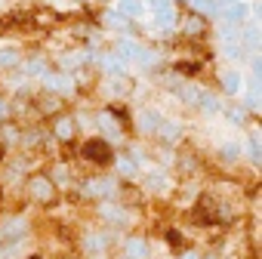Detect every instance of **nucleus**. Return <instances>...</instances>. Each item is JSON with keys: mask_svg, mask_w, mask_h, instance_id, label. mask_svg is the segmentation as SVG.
<instances>
[{"mask_svg": "<svg viewBox=\"0 0 262 259\" xmlns=\"http://www.w3.org/2000/svg\"><path fill=\"white\" fill-rule=\"evenodd\" d=\"M28 195H31L34 201H40V204H50V201L56 198V185H53V179H50V176L37 173V176H31V179H28Z\"/></svg>", "mask_w": 262, "mask_h": 259, "instance_id": "nucleus-1", "label": "nucleus"}, {"mask_svg": "<svg viewBox=\"0 0 262 259\" xmlns=\"http://www.w3.org/2000/svg\"><path fill=\"white\" fill-rule=\"evenodd\" d=\"M247 13H250V7L247 4H228L225 7V25H231V28H237V25H244L247 22Z\"/></svg>", "mask_w": 262, "mask_h": 259, "instance_id": "nucleus-5", "label": "nucleus"}, {"mask_svg": "<svg viewBox=\"0 0 262 259\" xmlns=\"http://www.w3.org/2000/svg\"><path fill=\"white\" fill-rule=\"evenodd\" d=\"M219 80H222V90H225L228 96H237V93L244 90V77H241L237 68H225V71L219 74Z\"/></svg>", "mask_w": 262, "mask_h": 259, "instance_id": "nucleus-4", "label": "nucleus"}, {"mask_svg": "<svg viewBox=\"0 0 262 259\" xmlns=\"http://www.w3.org/2000/svg\"><path fill=\"white\" fill-rule=\"evenodd\" d=\"M117 167H120V173H126V176H133V173H136V167L129 164L126 158H120V161H117Z\"/></svg>", "mask_w": 262, "mask_h": 259, "instance_id": "nucleus-24", "label": "nucleus"}, {"mask_svg": "<svg viewBox=\"0 0 262 259\" xmlns=\"http://www.w3.org/2000/svg\"><path fill=\"white\" fill-rule=\"evenodd\" d=\"M80 152H83V158L93 161V164H108V161L114 158V155H111V145H108L105 139H86Z\"/></svg>", "mask_w": 262, "mask_h": 259, "instance_id": "nucleus-2", "label": "nucleus"}, {"mask_svg": "<svg viewBox=\"0 0 262 259\" xmlns=\"http://www.w3.org/2000/svg\"><path fill=\"white\" fill-rule=\"evenodd\" d=\"M158 133L167 139V142H176L179 139V133H182V130L176 126V123H167V120H161V126H158Z\"/></svg>", "mask_w": 262, "mask_h": 259, "instance_id": "nucleus-14", "label": "nucleus"}, {"mask_svg": "<svg viewBox=\"0 0 262 259\" xmlns=\"http://www.w3.org/2000/svg\"><path fill=\"white\" fill-rule=\"evenodd\" d=\"M179 71H182V74H194V71H198V65H194V62H182V65H179Z\"/></svg>", "mask_w": 262, "mask_h": 259, "instance_id": "nucleus-27", "label": "nucleus"}, {"mask_svg": "<svg viewBox=\"0 0 262 259\" xmlns=\"http://www.w3.org/2000/svg\"><path fill=\"white\" fill-rule=\"evenodd\" d=\"M198 105L207 111V114H213V111H219V102L213 99V96H207V93H198Z\"/></svg>", "mask_w": 262, "mask_h": 259, "instance_id": "nucleus-18", "label": "nucleus"}, {"mask_svg": "<svg viewBox=\"0 0 262 259\" xmlns=\"http://www.w3.org/2000/svg\"><path fill=\"white\" fill-rule=\"evenodd\" d=\"M99 126H102V130H108L111 136H117V133H120V123H117V120H111V114H99Z\"/></svg>", "mask_w": 262, "mask_h": 259, "instance_id": "nucleus-19", "label": "nucleus"}, {"mask_svg": "<svg viewBox=\"0 0 262 259\" xmlns=\"http://www.w3.org/2000/svg\"><path fill=\"white\" fill-rule=\"evenodd\" d=\"M148 7L158 13V10H167V7H170V0H148Z\"/></svg>", "mask_w": 262, "mask_h": 259, "instance_id": "nucleus-26", "label": "nucleus"}, {"mask_svg": "<svg viewBox=\"0 0 262 259\" xmlns=\"http://www.w3.org/2000/svg\"><path fill=\"white\" fill-rule=\"evenodd\" d=\"M151 191H161V188H167V179L161 176V173H155V176H148V182H145Z\"/></svg>", "mask_w": 262, "mask_h": 259, "instance_id": "nucleus-22", "label": "nucleus"}, {"mask_svg": "<svg viewBox=\"0 0 262 259\" xmlns=\"http://www.w3.org/2000/svg\"><path fill=\"white\" fill-rule=\"evenodd\" d=\"M216 4H225L228 7V4H237V0H216Z\"/></svg>", "mask_w": 262, "mask_h": 259, "instance_id": "nucleus-29", "label": "nucleus"}, {"mask_svg": "<svg viewBox=\"0 0 262 259\" xmlns=\"http://www.w3.org/2000/svg\"><path fill=\"white\" fill-rule=\"evenodd\" d=\"M117 10L123 16H142L145 13V0H117Z\"/></svg>", "mask_w": 262, "mask_h": 259, "instance_id": "nucleus-9", "label": "nucleus"}, {"mask_svg": "<svg viewBox=\"0 0 262 259\" xmlns=\"http://www.w3.org/2000/svg\"><path fill=\"white\" fill-rule=\"evenodd\" d=\"M188 4H191L198 13H216V10H219L216 0H188Z\"/></svg>", "mask_w": 262, "mask_h": 259, "instance_id": "nucleus-20", "label": "nucleus"}, {"mask_svg": "<svg viewBox=\"0 0 262 259\" xmlns=\"http://www.w3.org/2000/svg\"><path fill=\"white\" fill-rule=\"evenodd\" d=\"M102 247H105V238H102V234H90V238H86V250H90V253H99Z\"/></svg>", "mask_w": 262, "mask_h": 259, "instance_id": "nucleus-21", "label": "nucleus"}, {"mask_svg": "<svg viewBox=\"0 0 262 259\" xmlns=\"http://www.w3.org/2000/svg\"><path fill=\"white\" fill-rule=\"evenodd\" d=\"M105 25H111V28H126V19H123L120 10H108V13H105Z\"/></svg>", "mask_w": 262, "mask_h": 259, "instance_id": "nucleus-15", "label": "nucleus"}, {"mask_svg": "<svg viewBox=\"0 0 262 259\" xmlns=\"http://www.w3.org/2000/svg\"><path fill=\"white\" fill-rule=\"evenodd\" d=\"M247 93H250V105H256V102H259V77L250 80V90H247Z\"/></svg>", "mask_w": 262, "mask_h": 259, "instance_id": "nucleus-23", "label": "nucleus"}, {"mask_svg": "<svg viewBox=\"0 0 262 259\" xmlns=\"http://www.w3.org/2000/svg\"><path fill=\"white\" fill-rule=\"evenodd\" d=\"M237 40H244L250 50H256V47H259V28H256V22L244 25V31H237Z\"/></svg>", "mask_w": 262, "mask_h": 259, "instance_id": "nucleus-11", "label": "nucleus"}, {"mask_svg": "<svg viewBox=\"0 0 262 259\" xmlns=\"http://www.w3.org/2000/svg\"><path fill=\"white\" fill-rule=\"evenodd\" d=\"M173 22H176L173 7H167V10H158V13H155V25H158V28H173Z\"/></svg>", "mask_w": 262, "mask_h": 259, "instance_id": "nucleus-13", "label": "nucleus"}, {"mask_svg": "<svg viewBox=\"0 0 262 259\" xmlns=\"http://www.w3.org/2000/svg\"><path fill=\"white\" fill-rule=\"evenodd\" d=\"M250 155H253V161L259 164V158H262V155H259V136H253V139H250Z\"/></svg>", "mask_w": 262, "mask_h": 259, "instance_id": "nucleus-25", "label": "nucleus"}, {"mask_svg": "<svg viewBox=\"0 0 262 259\" xmlns=\"http://www.w3.org/2000/svg\"><path fill=\"white\" fill-rule=\"evenodd\" d=\"M182 259H198V256H194V253H185V256H182Z\"/></svg>", "mask_w": 262, "mask_h": 259, "instance_id": "nucleus-30", "label": "nucleus"}, {"mask_svg": "<svg viewBox=\"0 0 262 259\" xmlns=\"http://www.w3.org/2000/svg\"><path fill=\"white\" fill-rule=\"evenodd\" d=\"M114 191H117V185H114L111 176L86 179V185H83V195H86V198H108V195H114Z\"/></svg>", "mask_w": 262, "mask_h": 259, "instance_id": "nucleus-3", "label": "nucleus"}, {"mask_svg": "<svg viewBox=\"0 0 262 259\" xmlns=\"http://www.w3.org/2000/svg\"><path fill=\"white\" fill-rule=\"evenodd\" d=\"M53 133H56V139L68 142V139L74 136V120H71V117H56V126H53Z\"/></svg>", "mask_w": 262, "mask_h": 259, "instance_id": "nucleus-8", "label": "nucleus"}, {"mask_svg": "<svg viewBox=\"0 0 262 259\" xmlns=\"http://www.w3.org/2000/svg\"><path fill=\"white\" fill-rule=\"evenodd\" d=\"M161 120H164V117H161L155 108H145V111H139V117H136V123H139V130H142V133H158Z\"/></svg>", "mask_w": 262, "mask_h": 259, "instance_id": "nucleus-6", "label": "nucleus"}, {"mask_svg": "<svg viewBox=\"0 0 262 259\" xmlns=\"http://www.w3.org/2000/svg\"><path fill=\"white\" fill-rule=\"evenodd\" d=\"M207 259H216V256H207Z\"/></svg>", "mask_w": 262, "mask_h": 259, "instance_id": "nucleus-31", "label": "nucleus"}, {"mask_svg": "<svg viewBox=\"0 0 262 259\" xmlns=\"http://www.w3.org/2000/svg\"><path fill=\"white\" fill-rule=\"evenodd\" d=\"M7 117H10V105L0 99V120H7Z\"/></svg>", "mask_w": 262, "mask_h": 259, "instance_id": "nucleus-28", "label": "nucleus"}, {"mask_svg": "<svg viewBox=\"0 0 262 259\" xmlns=\"http://www.w3.org/2000/svg\"><path fill=\"white\" fill-rule=\"evenodd\" d=\"M102 65H105V71H108V74H117V77L123 74V59H117V56H108Z\"/></svg>", "mask_w": 262, "mask_h": 259, "instance_id": "nucleus-17", "label": "nucleus"}, {"mask_svg": "<svg viewBox=\"0 0 262 259\" xmlns=\"http://www.w3.org/2000/svg\"><path fill=\"white\" fill-rule=\"evenodd\" d=\"M201 31H204V19H201V16H194V13H191V16H185V19H182V34L198 37Z\"/></svg>", "mask_w": 262, "mask_h": 259, "instance_id": "nucleus-10", "label": "nucleus"}, {"mask_svg": "<svg viewBox=\"0 0 262 259\" xmlns=\"http://www.w3.org/2000/svg\"><path fill=\"white\" fill-rule=\"evenodd\" d=\"M139 50H142V47H136L133 40H120V44H117V59H133V62H136Z\"/></svg>", "mask_w": 262, "mask_h": 259, "instance_id": "nucleus-12", "label": "nucleus"}, {"mask_svg": "<svg viewBox=\"0 0 262 259\" xmlns=\"http://www.w3.org/2000/svg\"><path fill=\"white\" fill-rule=\"evenodd\" d=\"M148 256V241L145 238H129L126 241V259H145Z\"/></svg>", "mask_w": 262, "mask_h": 259, "instance_id": "nucleus-7", "label": "nucleus"}, {"mask_svg": "<svg viewBox=\"0 0 262 259\" xmlns=\"http://www.w3.org/2000/svg\"><path fill=\"white\" fill-rule=\"evenodd\" d=\"M16 65H19L16 50H0V68H16Z\"/></svg>", "mask_w": 262, "mask_h": 259, "instance_id": "nucleus-16", "label": "nucleus"}]
</instances>
